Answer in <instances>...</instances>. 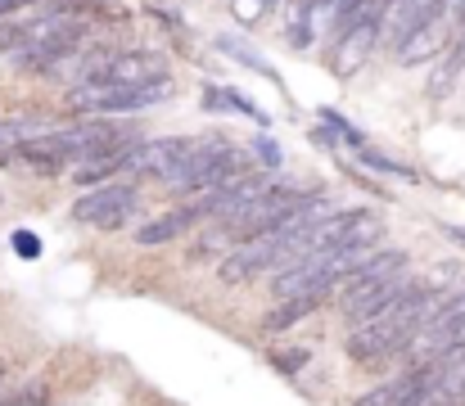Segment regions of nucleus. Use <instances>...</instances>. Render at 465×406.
<instances>
[{
	"label": "nucleus",
	"mask_w": 465,
	"mask_h": 406,
	"mask_svg": "<svg viewBox=\"0 0 465 406\" xmlns=\"http://www.w3.org/2000/svg\"><path fill=\"white\" fill-rule=\"evenodd\" d=\"M434 307H439V293H434L430 284H416V280H411L389 312L371 316L366 325H357V330L348 334V343H343L348 357H352L357 366H380V361H389V357H402Z\"/></svg>",
	"instance_id": "f257e3e1"
},
{
	"label": "nucleus",
	"mask_w": 465,
	"mask_h": 406,
	"mask_svg": "<svg viewBox=\"0 0 465 406\" xmlns=\"http://www.w3.org/2000/svg\"><path fill=\"white\" fill-rule=\"evenodd\" d=\"M407 284H411V280H407V253L384 249V253H375L357 275H348V289H343V298H339V316L348 321V330H357V325H366L371 316L389 312Z\"/></svg>",
	"instance_id": "f03ea898"
},
{
	"label": "nucleus",
	"mask_w": 465,
	"mask_h": 406,
	"mask_svg": "<svg viewBox=\"0 0 465 406\" xmlns=\"http://www.w3.org/2000/svg\"><path fill=\"white\" fill-rule=\"evenodd\" d=\"M308 194L303 190H294V185H267L240 217H231L226 222V231H217V235H208L203 240V249H213V244H249V240H258V235H267V231H276L299 203H303Z\"/></svg>",
	"instance_id": "7ed1b4c3"
},
{
	"label": "nucleus",
	"mask_w": 465,
	"mask_h": 406,
	"mask_svg": "<svg viewBox=\"0 0 465 406\" xmlns=\"http://www.w3.org/2000/svg\"><path fill=\"white\" fill-rule=\"evenodd\" d=\"M461 343H465V289L439 298V307L425 316V325L416 330V339H411V348H407L402 357H407L411 366H434V361H443L448 352H457Z\"/></svg>",
	"instance_id": "20e7f679"
},
{
	"label": "nucleus",
	"mask_w": 465,
	"mask_h": 406,
	"mask_svg": "<svg viewBox=\"0 0 465 406\" xmlns=\"http://www.w3.org/2000/svg\"><path fill=\"white\" fill-rule=\"evenodd\" d=\"M132 208H136V190L109 181V185H95L91 194H82V199L73 203V222L95 226V231H118V226L132 217Z\"/></svg>",
	"instance_id": "39448f33"
},
{
	"label": "nucleus",
	"mask_w": 465,
	"mask_h": 406,
	"mask_svg": "<svg viewBox=\"0 0 465 406\" xmlns=\"http://www.w3.org/2000/svg\"><path fill=\"white\" fill-rule=\"evenodd\" d=\"M448 14H452V0H448L430 23H420L411 36H402V41H398V64H425V59H434V54L448 45Z\"/></svg>",
	"instance_id": "423d86ee"
},
{
	"label": "nucleus",
	"mask_w": 465,
	"mask_h": 406,
	"mask_svg": "<svg viewBox=\"0 0 465 406\" xmlns=\"http://www.w3.org/2000/svg\"><path fill=\"white\" fill-rule=\"evenodd\" d=\"M190 149H194V140H185V135H163V140H150V144H136L132 167H136V172L167 176V172H176V167L190 158Z\"/></svg>",
	"instance_id": "0eeeda50"
},
{
	"label": "nucleus",
	"mask_w": 465,
	"mask_h": 406,
	"mask_svg": "<svg viewBox=\"0 0 465 406\" xmlns=\"http://www.w3.org/2000/svg\"><path fill=\"white\" fill-rule=\"evenodd\" d=\"M380 23L384 18H371V23H357L352 32H343L339 41H334V73L339 77H352L361 64H366V54H371V45L380 41Z\"/></svg>",
	"instance_id": "6e6552de"
},
{
	"label": "nucleus",
	"mask_w": 465,
	"mask_h": 406,
	"mask_svg": "<svg viewBox=\"0 0 465 406\" xmlns=\"http://www.w3.org/2000/svg\"><path fill=\"white\" fill-rule=\"evenodd\" d=\"M430 384V366H411L407 375H398V380H389V384H380L375 393H366V398H357L352 406H407L420 389Z\"/></svg>",
	"instance_id": "1a4fd4ad"
},
{
	"label": "nucleus",
	"mask_w": 465,
	"mask_h": 406,
	"mask_svg": "<svg viewBox=\"0 0 465 406\" xmlns=\"http://www.w3.org/2000/svg\"><path fill=\"white\" fill-rule=\"evenodd\" d=\"M54 132L50 118H5L0 123V163H14V153H23L32 140Z\"/></svg>",
	"instance_id": "9d476101"
},
{
	"label": "nucleus",
	"mask_w": 465,
	"mask_h": 406,
	"mask_svg": "<svg viewBox=\"0 0 465 406\" xmlns=\"http://www.w3.org/2000/svg\"><path fill=\"white\" fill-rule=\"evenodd\" d=\"M194 222H199L194 208H176V213H167V217H158V222H145V226L136 231V244H167V240H176L181 231H190Z\"/></svg>",
	"instance_id": "9b49d317"
},
{
	"label": "nucleus",
	"mask_w": 465,
	"mask_h": 406,
	"mask_svg": "<svg viewBox=\"0 0 465 406\" xmlns=\"http://www.w3.org/2000/svg\"><path fill=\"white\" fill-rule=\"evenodd\" d=\"M330 298V289H312V293H299V298H285L272 316H267V330H290V325H299V321H308L312 312L321 307Z\"/></svg>",
	"instance_id": "f8f14e48"
},
{
	"label": "nucleus",
	"mask_w": 465,
	"mask_h": 406,
	"mask_svg": "<svg viewBox=\"0 0 465 406\" xmlns=\"http://www.w3.org/2000/svg\"><path fill=\"white\" fill-rule=\"evenodd\" d=\"M14 253H18V258H41V240H36L32 231H18V235H14Z\"/></svg>",
	"instance_id": "ddd939ff"
},
{
	"label": "nucleus",
	"mask_w": 465,
	"mask_h": 406,
	"mask_svg": "<svg viewBox=\"0 0 465 406\" xmlns=\"http://www.w3.org/2000/svg\"><path fill=\"white\" fill-rule=\"evenodd\" d=\"M262 9H267V0H235V14H240L244 23H258Z\"/></svg>",
	"instance_id": "4468645a"
},
{
	"label": "nucleus",
	"mask_w": 465,
	"mask_h": 406,
	"mask_svg": "<svg viewBox=\"0 0 465 406\" xmlns=\"http://www.w3.org/2000/svg\"><path fill=\"white\" fill-rule=\"evenodd\" d=\"M5 406H45V393H41V389H23V393H14Z\"/></svg>",
	"instance_id": "2eb2a0df"
},
{
	"label": "nucleus",
	"mask_w": 465,
	"mask_h": 406,
	"mask_svg": "<svg viewBox=\"0 0 465 406\" xmlns=\"http://www.w3.org/2000/svg\"><path fill=\"white\" fill-rule=\"evenodd\" d=\"M361 158H366V163H371V167H380V172H402V167H398V163H389V158H380V153H371V149H366V153H361ZM402 176H407V172H402Z\"/></svg>",
	"instance_id": "dca6fc26"
},
{
	"label": "nucleus",
	"mask_w": 465,
	"mask_h": 406,
	"mask_svg": "<svg viewBox=\"0 0 465 406\" xmlns=\"http://www.w3.org/2000/svg\"><path fill=\"white\" fill-rule=\"evenodd\" d=\"M258 158H262V163H267V167H276V163H281V149H276V144H267V140H262V144H258Z\"/></svg>",
	"instance_id": "f3484780"
},
{
	"label": "nucleus",
	"mask_w": 465,
	"mask_h": 406,
	"mask_svg": "<svg viewBox=\"0 0 465 406\" xmlns=\"http://www.w3.org/2000/svg\"><path fill=\"white\" fill-rule=\"evenodd\" d=\"M32 0H0V18H14L18 9H27Z\"/></svg>",
	"instance_id": "a211bd4d"
},
{
	"label": "nucleus",
	"mask_w": 465,
	"mask_h": 406,
	"mask_svg": "<svg viewBox=\"0 0 465 406\" xmlns=\"http://www.w3.org/2000/svg\"><path fill=\"white\" fill-rule=\"evenodd\" d=\"M452 235H457V240H461V244H465V226H457V231H452Z\"/></svg>",
	"instance_id": "6ab92c4d"
},
{
	"label": "nucleus",
	"mask_w": 465,
	"mask_h": 406,
	"mask_svg": "<svg viewBox=\"0 0 465 406\" xmlns=\"http://www.w3.org/2000/svg\"><path fill=\"white\" fill-rule=\"evenodd\" d=\"M0 380H5V361H0Z\"/></svg>",
	"instance_id": "aec40b11"
}]
</instances>
